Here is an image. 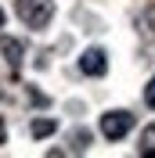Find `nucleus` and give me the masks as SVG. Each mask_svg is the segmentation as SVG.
I'll use <instances>...</instances> for the list:
<instances>
[{
	"instance_id": "nucleus-6",
	"label": "nucleus",
	"mask_w": 155,
	"mask_h": 158,
	"mask_svg": "<svg viewBox=\"0 0 155 158\" xmlns=\"http://www.w3.org/2000/svg\"><path fill=\"white\" fill-rule=\"evenodd\" d=\"M90 148V129L76 126V129H69V151H87Z\"/></svg>"
},
{
	"instance_id": "nucleus-2",
	"label": "nucleus",
	"mask_w": 155,
	"mask_h": 158,
	"mask_svg": "<svg viewBox=\"0 0 155 158\" xmlns=\"http://www.w3.org/2000/svg\"><path fill=\"white\" fill-rule=\"evenodd\" d=\"M137 126V118H134V111H126V108H112V111H105V115L97 118V129H101V137L105 140H123V137H130V129Z\"/></svg>"
},
{
	"instance_id": "nucleus-8",
	"label": "nucleus",
	"mask_w": 155,
	"mask_h": 158,
	"mask_svg": "<svg viewBox=\"0 0 155 158\" xmlns=\"http://www.w3.org/2000/svg\"><path fill=\"white\" fill-rule=\"evenodd\" d=\"M144 104H148V108L155 111V76L148 79V86H144Z\"/></svg>"
},
{
	"instance_id": "nucleus-7",
	"label": "nucleus",
	"mask_w": 155,
	"mask_h": 158,
	"mask_svg": "<svg viewBox=\"0 0 155 158\" xmlns=\"http://www.w3.org/2000/svg\"><path fill=\"white\" fill-rule=\"evenodd\" d=\"M137 151H141V155H155V126H148L144 133H141V144H137Z\"/></svg>"
},
{
	"instance_id": "nucleus-4",
	"label": "nucleus",
	"mask_w": 155,
	"mask_h": 158,
	"mask_svg": "<svg viewBox=\"0 0 155 158\" xmlns=\"http://www.w3.org/2000/svg\"><path fill=\"white\" fill-rule=\"evenodd\" d=\"M0 54H4V61H7L11 69L18 72L22 61H25V43H22V40H15V36H4V40H0Z\"/></svg>"
},
{
	"instance_id": "nucleus-10",
	"label": "nucleus",
	"mask_w": 155,
	"mask_h": 158,
	"mask_svg": "<svg viewBox=\"0 0 155 158\" xmlns=\"http://www.w3.org/2000/svg\"><path fill=\"white\" fill-rule=\"evenodd\" d=\"M4 22H7V15H4V11H0V29H4Z\"/></svg>"
},
{
	"instance_id": "nucleus-9",
	"label": "nucleus",
	"mask_w": 155,
	"mask_h": 158,
	"mask_svg": "<svg viewBox=\"0 0 155 158\" xmlns=\"http://www.w3.org/2000/svg\"><path fill=\"white\" fill-rule=\"evenodd\" d=\"M7 140V129H4V118H0V144Z\"/></svg>"
},
{
	"instance_id": "nucleus-5",
	"label": "nucleus",
	"mask_w": 155,
	"mask_h": 158,
	"mask_svg": "<svg viewBox=\"0 0 155 158\" xmlns=\"http://www.w3.org/2000/svg\"><path fill=\"white\" fill-rule=\"evenodd\" d=\"M51 133H58V118H33L29 122V137L33 140H47Z\"/></svg>"
},
{
	"instance_id": "nucleus-1",
	"label": "nucleus",
	"mask_w": 155,
	"mask_h": 158,
	"mask_svg": "<svg viewBox=\"0 0 155 158\" xmlns=\"http://www.w3.org/2000/svg\"><path fill=\"white\" fill-rule=\"evenodd\" d=\"M15 15H18V22L25 29L43 32L58 15V4L54 0H15Z\"/></svg>"
},
{
	"instance_id": "nucleus-3",
	"label": "nucleus",
	"mask_w": 155,
	"mask_h": 158,
	"mask_svg": "<svg viewBox=\"0 0 155 158\" xmlns=\"http://www.w3.org/2000/svg\"><path fill=\"white\" fill-rule=\"evenodd\" d=\"M79 72H83V76H90V79H101L108 72V50L105 47H87L83 50V54H79Z\"/></svg>"
}]
</instances>
